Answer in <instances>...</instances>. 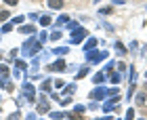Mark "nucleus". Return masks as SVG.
I'll list each match as a JSON object with an SVG mask.
<instances>
[{
  "label": "nucleus",
  "mask_w": 147,
  "mask_h": 120,
  "mask_svg": "<svg viewBox=\"0 0 147 120\" xmlns=\"http://www.w3.org/2000/svg\"><path fill=\"white\" fill-rule=\"evenodd\" d=\"M53 70H59V72H63V70H65V63H63V61H57L55 65H53Z\"/></svg>",
  "instance_id": "2"
},
{
  "label": "nucleus",
  "mask_w": 147,
  "mask_h": 120,
  "mask_svg": "<svg viewBox=\"0 0 147 120\" xmlns=\"http://www.w3.org/2000/svg\"><path fill=\"white\" fill-rule=\"evenodd\" d=\"M38 110H40V112H46V110H49V105L42 103V105H38Z\"/></svg>",
  "instance_id": "4"
},
{
  "label": "nucleus",
  "mask_w": 147,
  "mask_h": 120,
  "mask_svg": "<svg viewBox=\"0 0 147 120\" xmlns=\"http://www.w3.org/2000/svg\"><path fill=\"white\" fill-rule=\"evenodd\" d=\"M4 2L9 4V6H15V4H17V0H4Z\"/></svg>",
  "instance_id": "5"
},
{
  "label": "nucleus",
  "mask_w": 147,
  "mask_h": 120,
  "mask_svg": "<svg viewBox=\"0 0 147 120\" xmlns=\"http://www.w3.org/2000/svg\"><path fill=\"white\" fill-rule=\"evenodd\" d=\"M11 15H9V13H6V11H0V21H6V19H9Z\"/></svg>",
  "instance_id": "3"
},
{
  "label": "nucleus",
  "mask_w": 147,
  "mask_h": 120,
  "mask_svg": "<svg viewBox=\"0 0 147 120\" xmlns=\"http://www.w3.org/2000/svg\"><path fill=\"white\" fill-rule=\"evenodd\" d=\"M49 4L53 6V9H61V6H63V0H49Z\"/></svg>",
  "instance_id": "1"
}]
</instances>
